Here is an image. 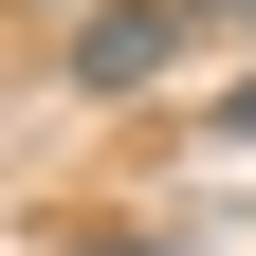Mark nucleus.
<instances>
[{"label": "nucleus", "instance_id": "1", "mask_svg": "<svg viewBox=\"0 0 256 256\" xmlns=\"http://www.w3.org/2000/svg\"><path fill=\"white\" fill-rule=\"evenodd\" d=\"M165 55H183V0H92L55 37V74L74 92H165Z\"/></svg>", "mask_w": 256, "mask_h": 256}, {"label": "nucleus", "instance_id": "2", "mask_svg": "<svg viewBox=\"0 0 256 256\" xmlns=\"http://www.w3.org/2000/svg\"><path fill=\"white\" fill-rule=\"evenodd\" d=\"M183 18H256V0H183Z\"/></svg>", "mask_w": 256, "mask_h": 256}, {"label": "nucleus", "instance_id": "3", "mask_svg": "<svg viewBox=\"0 0 256 256\" xmlns=\"http://www.w3.org/2000/svg\"><path fill=\"white\" fill-rule=\"evenodd\" d=\"M37 18H92V0H37Z\"/></svg>", "mask_w": 256, "mask_h": 256}]
</instances>
